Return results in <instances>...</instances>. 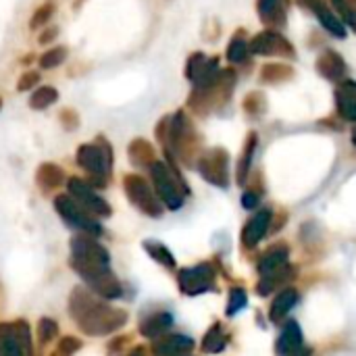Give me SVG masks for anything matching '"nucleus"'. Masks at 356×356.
<instances>
[{
    "mask_svg": "<svg viewBox=\"0 0 356 356\" xmlns=\"http://www.w3.org/2000/svg\"><path fill=\"white\" fill-rule=\"evenodd\" d=\"M69 248V265L88 284L90 292L106 300L121 298L123 286L111 271V257L102 244H98L92 236H77L71 240Z\"/></svg>",
    "mask_w": 356,
    "mask_h": 356,
    "instance_id": "nucleus-1",
    "label": "nucleus"
},
{
    "mask_svg": "<svg viewBox=\"0 0 356 356\" xmlns=\"http://www.w3.org/2000/svg\"><path fill=\"white\" fill-rule=\"evenodd\" d=\"M69 315L75 319L77 327L88 336H108L125 325L127 313L123 309H113L94 292L86 288H75L69 296Z\"/></svg>",
    "mask_w": 356,
    "mask_h": 356,
    "instance_id": "nucleus-2",
    "label": "nucleus"
},
{
    "mask_svg": "<svg viewBox=\"0 0 356 356\" xmlns=\"http://www.w3.org/2000/svg\"><path fill=\"white\" fill-rule=\"evenodd\" d=\"M150 177H152V190L156 194V198L169 209V211H179L184 207V198L186 194L190 192L184 177L179 175V171L173 167L169 169L165 163L161 161H154L150 167Z\"/></svg>",
    "mask_w": 356,
    "mask_h": 356,
    "instance_id": "nucleus-3",
    "label": "nucleus"
},
{
    "mask_svg": "<svg viewBox=\"0 0 356 356\" xmlns=\"http://www.w3.org/2000/svg\"><path fill=\"white\" fill-rule=\"evenodd\" d=\"M165 127H167V138L171 142L173 152L181 161L190 163L196 152V146H198V136H196L192 123H188L184 113H175L173 117L165 119Z\"/></svg>",
    "mask_w": 356,
    "mask_h": 356,
    "instance_id": "nucleus-4",
    "label": "nucleus"
},
{
    "mask_svg": "<svg viewBox=\"0 0 356 356\" xmlns=\"http://www.w3.org/2000/svg\"><path fill=\"white\" fill-rule=\"evenodd\" d=\"M77 163L83 171H88L96 186H104V179L111 175V146L102 142V146L96 144H83L77 150Z\"/></svg>",
    "mask_w": 356,
    "mask_h": 356,
    "instance_id": "nucleus-5",
    "label": "nucleus"
},
{
    "mask_svg": "<svg viewBox=\"0 0 356 356\" xmlns=\"http://www.w3.org/2000/svg\"><path fill=\"white\" fill-rule=\"evenodd\" d=\"M123 190L129 198V202L142 211L148 217H161L163 215V207L161 200L156 198L154 190L148 186V181L144 177H140L138 173H129L123 177Z\"/></svg>",
    "mask_w": 356,
    "mask_h": 356,
    "instance_id": "nucleus-6",
    "label": "nucleus"
},
{
    "mask_svg": "<svg viewBox=\"0 0 356 356\" xmlns=\"http://www.w3.org/2000/svg\"><path fill=\"white\" fill-rule=\"evenodd\" d=\"M54 209H56V213H58L69 225H73V227L86 232L88 236H100V234H102L100 223H98L88 211H83L69 194H58V196L54 198Z\"/></svg>",
    "mask_w": 356,
    "mask_h": 356,
    "instance_id": "nucleus-7",
    "label": "nucleus"
},
{
    "mask_svg": "<svg viewBox=\"0 0 356 356\" xmlns=\"http://www.w3.org/2000/svg\"><path fill=\"white\" fill-rule=\"evenodd\" d=\"M198 171L209 184H213L217 188H227L229 186V154H227V150H223V148L207 150L198 161Z\"/></svg>",
    "mask_w": 356,
    "mask_h": 356,
    "instance_id": "nucleus-8",
    "label": "nucleus"
},
{
    "mask_svg": "<svg viewBox=\"0 0 356 356\" xmlns=\"http://www.w3.org/2000/svg\"><path fill=\"white\" fill-rule=\"evenodd\" d=\"M215 269L207 263L202 265H196V267H188V269H181L177 273V284H179V290L186 294V296H198L202 292H211L215 288Z\"/></svg>",
    "mask_w": 356,
    "mask_h": 356,
    "instance_id": "nucleus-9",
    "label": "nucleus"
},
{
    "mask_svg": "<svg viewBox=\"0 0 356 356\" xmlns=\"http://www.w3.org/2000/svg\"><path fill=\"white\" fill-rule=\"evenodd\" d=\"M67 188H69V196L90 215H96V217H108L111 215L108 202L94 192L92 184L79 179V177H71L67 181Z\"/></svg>",
    "mask_w": 356,
    "mask_h": 356,
    "instance_id": "nucleus-10",
    "label": "nucleus"
},
{
    "mask_svg": "<svg viewBox=\"0 0 356 356\" xmlns=\"http://www.w3.org/2000/svg\"><path fill=\"white\" fill-rule=\"evenodd\" d=\"M248 50L263 56H294L292 44L277 31H263L248 44Z\"/></svg>",
    "mask_w": 356,
    "mask_h": 356,
    "instance_id": "nucleus-11",
    "label": "nucleus"
},
{
    "mask_svg": "<svg viewBox=\"0 0 356 356\" xmlns=\"http://www.w3.org/2000/svg\"><path fill=\"white\" fill-rule=\"evenodd\" d=\"M188 79L196 83V88H202L211 83L217 77V58H207L204 54L196 52L188 58V69H186Z\"/></svg>",
    "mask_w": 356,
    "mask_h": 356,
    "instance_id": "nucleus-12",
    "label": "nucleus"
},
{
    "mask_svg": "<svg viewBox=\"0 0 356 356\" xmlns=\"http://www.w3.org/2000/svg\"><path fill=\"white\" fill-rule=\"evenodd\" d=\"M156 356H184L190 355L194 350V340L181 334H173V336H161L156 338L154 346H152Z\"/></svg>",
    "mask_w": 356,
    "mask_h": 356,
    "instance_id": "nucleus-13",
    "label": "nucleus"
},
{
    "mask_svg": "<svg viewBox=\"0 0 356 356\" xmlns=\"http://www.w3.org/2000/svg\"><path fill=\"white\" fill-rule=\"evenodd\" d=\"M271 223V213L269 211H259L254 217L248 219V223L242 229V244L244 248H254L267 234Z\"/></svg>",
    "mask_w": 356,
    "mask_h": 356,
    "instance_id": "nucleus-14",
    "label": "nucleus"
},
{
    "mask_svg": "<svg viewBox=\"0 0 356 356\" xmlns=\"http://www.w3.org/2000/svg\"><path fill=\"white\" fill-rule=\"evenodd\" d=\"M300 348H302V330L296 321H290L277 338L275 353L277 356H290Z\"/></svg>",
    "mask_w": 356,
    "mask_h": 356,
    "instance_id": "nucleus-15",
    "label": "nucleus"
},
{
    "mask_svg": "<svg viewBox=\"0 0 356 356\" xmlns=\"http://www.w3.org/2000/svg\"><path fill=\"white\" fill-rule=\"evenodd\" d=\"M317 71H319L323 77L332 79V81H340V79L344 77V73H346V65H344V58H342L338 52L325 50V52L319 56V60H317Z\"/></svg>",
    "mask_w": 356,
    "mask_h": 356,
    "instance_id": "nucleus-16",
    "label": "nucleus"
},
{
    "mask_svg": "<svg viewBox=\"0 0 356 356\" xmlns=\"http://www.w3.org/2000/svg\"><path fill=\"white\" fill-rule=\"evenodd\" d=\"M288 257H290V248L284 246V244H277V246L269 248L261 257V261H259V273H261V277H265V275L282 269L288 263Z\"/></svg>",
    "mask_w": 356,
    "mask_h": 356,
    "instance_id": "nucleus-17",
    "label": "nucleus"
},
{
    "mask_svg": "<svg viewBox=\"0 0 356 356\" xmlns=\"http://www.w3.org/2000/svg\"><path fill=\"white\" fill-rule=\"evenodd\" d=\"M171 327H173V315H171V313H154V315H150L148 319L142 321L140 334H142L144 338L154 340V338L165 336Z\"/></svg>",
    "mask_w": 356,
    "mask_h": 356,
    "instance_id": "nucleus-18",
    "label": "nucleus"
},
{
    "mask_svg": "<svg viewBox=\"0 0 356 356\" xmlns=\"http://www.w3.org/2000/svg\"><path fill=\"white\" fill-rule=\"evenodd\" d=\"M298 302V292L294 288H284L275 298H273V305L269 309V319L273 323H280Z\"/></svg>",
    "mask_w": 356,
    "mask_h": 356,
    "instance_id": "nucleus-19",
    "label": "nucleus"
},
{
    "mask_svg": "<svg viewBox=\"0 0 356 356\" xmlns=\"http://www.w3.org/2000/svg\"><path fill=\"white\" fill-rule=\"evenodd\" d=\"M338 111L344 119L355 121L356 119V86L353 79H344L338 90Z\"/></svg>",
    "mask_w": 356,
    "mask_h": 356,
    "instance_id": "nucleus-20",
    "label": "nucleus"
},
{
    "mask_svg": "<svg viewBox=\"0 0 356 356\" xmlns=\"http://www.w3.org/2000/svg\"><path fill=\"white\" fill-rule=\"evenodd\" d=\"M294 267L292 265H284L282 269H277V271H273V273H269V275H265V277H261V282H259V286H257V290H259V294L261 296H269L275 288H280V286H286L288 284V280L290 277H294Z\"/></svg>",
    "mask_w": 356,
    "mask_h": 356,
    "instance_id": "nucleus-21",
    "label": "nucleus"
},
{
    "mask_svg": "<svg viewBox=\"0 0 356 356\" xmlns=\"http://www.w3.org/2000/svg\"><path fill=\"white\" fill-rule=\"evenodd\" d=\"M311 10H315L317 13V17H319V21L323 23V27L332 33V35H336V38H346V25L342 23V19L340 17H336L321 0H317L313 6H311Z\"/></svg>",
    "mask_w": 356,
    "mask_h": 356,
    "instance_id": "nucleus-22",
    "label": "nucleus"
},
{
    "mask_svg": "<svg viewBox=\"0 0 356 356\" xmlns=\"http://www.w3.org/2000/svg\"><path fill=\"white\" fill-rule=\"evenodd\" d=\"M129 161L136 165V167H150L154 161H156V156H154V148H152V144L150 142H146V140H134L131 144H129Z\"/></svg>",
    "mask_w": 356,
    "mask_h": 356,
    "instance_id": "nucleus-23",
    "label": "nucleus"
},
{
    "mask_svg": "<svg viewBox=\"0 0 356 356\" xmlns=\"http://www.w3.org/2000/svg\"><path fill=\"white\" fill-rule=\"evenodd\" d=\"M35 179H38V184H40L44 190H54V188H58V186L63 184L65 173H63V169L56 167L54 163H44V165H40Z\"/></svg>",
    "mask_w": 356,
    "mask_h": 356,
    "instance_id": "nucleus-24",
    "label": "nucleus"
},
{
    "mask_svg": "<svg viewBox=\"0 0 356 356\" xmlns=\"http://www.w3.org/2000/svg\"><path fill=\"white\" fill-rule=\"evenodd\" d=\"M257 144H259L257 134H250L246 144H244V152L240 156V163H238V184H246V179H248L252 159H254V152H257Z\"/></svg>",
    "mask_w": 356,
    "mask_h": 356,
    "instance_id": "nucleus-25",
    "label": "nucleus"
},
{
    "mask_svg": "<svg viewBox=\"0 0 356 356\" xmlns=\"http://www.w3.org/2000/svg\"><path fill=\"white\" fill-rule=\"evenodd\" d=\"M0 356H23L10 323H0Z\"/></svg>",
    "mask_w": 356,
    "mask_h": 356,
    "instance_id": "nucleus-26",
    "label": "nucleus"
},
{
    "mask_svg": "<svg viewBox=\"0 0 356 356\" xmlns=\"http://www.w3.org/2000/svg\"><path fill=\"white\" fill-rule=\"evenodd\" d=\"M225 348V334H223V327L219 323H215L207 336H204V342H202V350L209 353V355H217Z\"/></svg>",
    "mask_w": 356,
    "mask_h": 356,
    "instance_id": "nucleus-27",
    "label": "nucleus"
},
{
    "mask_svg": "<svg viewBox=\"0 0 356 356\" xmlns=\"http://www.w3.org/2000/svg\"><path fill=\"white\" fill-rule=\"evenodd\" d=\"M259 13L265 23H284L282 0H259Z\"/></svg>",
    "mask_w": 356,
    "mask_h": 356,
    "instance_id": "nucleus-28",
    "label": "nucleus"
},
{
    "mask_svg": "<svg viewBox=\"0 0 356 356\" xmlns=\"http://www.w3.org/2000/svg\"><path fill=\"white\" fill-rule=\"evenodd\" d=\"M144 250H146L156 263H161L163 267L175 269V259H173L171 250H169L167 246H163L161 242H144Z\"/></svg>",
    "mask_w": 356,
    "mask_h": 356,
    "instance_id": "nucleus-29",
    "label": "nucleus"
},
{
    "mask_svg": "<svg viewBox=\"0 0 356 356\" xmlns=\"http://www.w3.org/2000/svg\"><path fill=\"white\" fill-rule=\"evenodd\" d=\"M248 56V42L242 33V29L232 38L229 46H227V60L232 63H242Z\"/></svg>",
    "mask_w": 356,
    "mask_h": 356,
    "instance_id": "nucleus-30",
    "label": "nucleus"
},
{
    "mask_svg": "<svg viewBox=\"0 0 356 356\" xmlns=\"http://www.w3.org/2000/svg\"><path fill=\"white\" fill-rule=\"evenodd\" d=\"M56 98H58V92H56L54 88H50V86H42L40 90H35V92L31 94V98H29V106H31V108H35V111H42V108L50 106L52 102H56Z\"/></svg>",
    "mask_w": 356,
    "mask_h": 356,
    "instance_id": "nucleus-31",
    "label": "nucleus"
},
{
    "mask_svg": "<svg viewBox=\"0 0 356 356\" xmlns=\"http://www.w3.org/2000/svg\"><path fill=\"white\" fill-rule=\"evenodd\" d=\"M10 327H13V334H15V338H17V344H19L23 356H31V353H33V344H31L29 325H27L25 321H15V323H10Z\"/></svg>",
    "mask_w": 356,
    "mask_h": 356,
    "instance_id": "nucleus-32",
    "label": "nucleus"
},
{
    "mask_svg": "<svg viewBox=\"0 0 356 356\" xmlns=\"http://www.w3.org/2000/svg\"><path fill=\"white\" fill-rule=\"evenodd\" d=\"M65 58H67V48H65V46H56V48H50L48 52H44V54L40 56V67L52 69V67L63 65Z\"/></svg>",
    "mask_w": 356,
    "mask_h": 356,
    "instance_id": "nucleus-33",
    "label": "nucleus"
},
{
    "mask_svg": "<svg viewBox=\"0 0 356 356\" xmlns=\"http://www.w3.org/2000/svg\"><path fill=\"white\" fill-rule=\"evenodd\" d=\"M248 305V296H246V290L244 288H234L229 292V302H227V315L234 317L236 313H240L244 307Z\"/></svg>",
    "mask_w": 356,
    "mask_h": 356,
    "instance_id": "nucleus-34",
    "label": "nucleus"
},
{
    "mask_svg": "<svg viewBox=\"0 0 356 356\" xmlns=\"http://www.w3.org/2000/svg\"><path fill=\"white\" fill-rule=\"evenodd\" d=\"M56 334H58L56 321H52V319H48V317H44V319L38 321V338H40L42 344L52 342V340L56 338Z\"/></svg>",
    "mask_w": 356,
    "mask_h": 356,
    "instance_id": "nucleus-35",
    "label": "nucleus"
},
{
    "mask_svg": "<svg viewBox=\"0 0 356 356\" xmlns=\"http://www.w3.org/2000/svg\"><path fill=\"white\" fill-rule=\"evenodd\" d=\"M290 75H292V69L286 67V65H265V69L261 73V77L265 81H282V79H286Z\"/></svg>",
    "mask_w": 356,
    "mask_h": 356,
    "instance_id": "nucleus-36",
    "label": "nucleus"
},
{
    "mask_svg": "<svg viewBox=\"0 0 356 356\" xmlns=\"http://www.w3.org/2000/svg\"><path fill=\"white\" fill-rule=\"evenodd\" d=\"M52 13H54V4H52V2H46V4H42L40 8H35L33 17H31V21H29L31 29H38L40 25H44V23L52 17Z\"/></svg>",
    "mask_w": 356,
    "mask_h": 356,
    "instance_id": "nucleus-37",
    "label": "nucleus"
},
{
    "mask_svg": "<svg viewBox=\"0 0 356 356\" xmlns=\"http://www.w3.org/2000/svg\"><path fill=\"white\" fill-rule=\"evenodd\" d=\"M79 348H81V340L67 336V338H63V340L58 342V350H56V353L63 356H73Z\"/></svg>",
    "mask_w": 356,
    "mask_h": 356,
    "instance_id": "nucleus-38",
    "label": "nucleus"
},
{
    "mask_svg": "<svg viewBox=\"0 0 356 356\" xmlns=\"http://www.w3.org/2000/svg\"><path fill=\"white\" fill-rule=\"evenodd\" d=\"M332 2H334L336 10L340 13V17H342L350 27H355V17H353V8L348 6V0H332Z\"/></svg>",
    "mask_w": 356,
    "mask_h": 356,
    "instance_id": "nucleus-39",
    "label": "nucleus"
},
{
    "mask_svg": "<svg viewBox=\"0 0 356 356\" xmlns=\"http://www.w3.org/2000/svg\"><path fill=\"white\" fill-rule=\"evenodd\" d=\"M40 81V73L38 71H27L25 75H21V79H19V83H17V90H29V88H33L35 83Z\"/></svg>",
    "mask_w": 356,
    "mask_h": 356,
    "instance_id": "nucleus-40",
    "label": "nucleus"
},
{
    "mask_svg": "<svg viewBox=\"0 0 356 356\" xmlns=\"http://www.w3.org/2000/svg\"><path fill=\"white\" fill-rule=\"evenodd\" d=\"M242 204H244V209H257V204H259V196H257L254 192H244V196H242Z\"/></svg>",
    "mask_w": 356,
    "mask_h": 356,
    "instance_id": "nucleus-41",
    "label": "nucleus"
},
{
    "mask_svg": "<svg viewBox=\"0 0 356 356\" xmlns=\"http://www.w3.org/2000/svg\"><path fill=\"white\" fill-rule=\"evenodd\" d=\"M56 35V29H46V33L44 35H40V44H46L50 38H54Z\"/></svg>",
    "mask_w": 356,
    "mask_h": 356,
    "instance_id": "nucleus-42",
    "label": "nucleus"
},
{
    "mask_svg": "<svg viewBox=\"0 0 356 356\" xmlns=\"http://www.w3.org/2000/svg\"><path fill=\"white\" fill-rule=\"evenodd\" d=\"M290 356H311V348H300V350H296L294 355Z\"/></svg>",
    "mask_w": 356,
    "mask_h": 356,
    "instance_id": "nucleus-43",
    "label": "nucleus"
},
{
    "mask_svg": "<svg viewBox=\"0 0 356 356\" xmlns=\"http://www.w3.org/2000/svg\"><path fill=\"white\" fill-rule=\"evenodd\" d=\"M129 356H144V348L140 346V348H134L131 353H129Z\"/></svg>",
    "mask_w": 356,
    "mask_h": 356,
    "instance_id": "nucleus-44",
    "label": "nucleus"
},
{
    "mask_svg": "<svg viewBox=\"0 0 356 356\" xmlns=\"http://www.w3.org/2000/svg\"><path fill=\"white\" fill-rule=\"evenodd\" d=\"M315 2H317V0H300V4H302L305 8H311V6H313Z\"/></svg>",
    "mask_w": 356,
    "mask_h": 356,
    "instance_id": "nucleus-45",
    "label": "nucleus"
}]
</instances>
